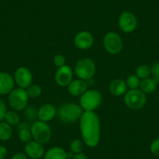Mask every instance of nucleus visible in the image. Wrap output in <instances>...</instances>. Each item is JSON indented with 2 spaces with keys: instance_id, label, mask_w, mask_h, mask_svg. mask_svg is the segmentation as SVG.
Segmentation results:
<instances>
[{
  "instance_id": "1",
  "label": "nucleus",
  "mask_w": 159,
  "mask_h": 159,
  "mask_svg": "<svg viewBox=\"0 0 159 159\" xmlns=\"http://www.w3.org/2000/svg\"><path fill=\"white\" fill-rule=\"evenodd\" d=\"M80 129L83 142L89 148H95L101 138V122L94 111H84L80 119Z\"/></svg>"
},
{
  "instance_id": "2",
  "label": "nucleus",
  "mask_w": 159,
  "mask_h": 159,
  "mask_svg": "<svg viewBox=\"0 0 159 159\" xmlns=\"http://www.w3.org/2000/svg\"><path fill=\"white\" fill-rule=\"evenodd\" d=\"M84 112L80 105L76 103H65L57 111V116L61 121L67 123H75L80 120Z\"/></svg>"
},
{
  "instance_id": "3",
  "label": "nucleus",
  "mask_w": 159,
  "mask_h": 159,
  "mask_svg": "<svg viewBox=\"0 0 159 159\" xmlns=\"http://www.w3.org/2000/svg\"><path fill=\"white\" fill-rule=\"evenodd\" d=\"M102 102V94L97 90H87L80 98V105L84 111H94Z\"/></svg>"
},
{
  "instance_id": "4",
  "label": "nucleus",
  "mask_w": 159,
  "mask_h": 159,
  "mask_svg": "<svg viewBox=\"0 0 159 159\" xmlns=\"http://www.w3.org/2000/svg\"><path fill=\"white\" fill-rule=\"evenodd\" d=\"M30 132L34 140L45 144L47 143L52 137V130L49 125L45 122L34 121L30 126Z\"/></svg>"
},
{
  "instance_id": "5",
  "label": "nucleus",
  "mask_w": 159,
  "mask_h": 159,
  "mask_svg": "<svg viewBox=\"0 0 159 159\" xmlns=\"http://www.w3.org/2000/svg\"><path fill=\"white\" fill-rule=\"evenodd\" d=\"M96 72V66L94 61L90 58H83L80 59L74 67V73L77 77L84 80L92 79Z\"/></svg>"
},
{
  "instance_id": "6",
  "label": "nucleus",
  "mask_w": 159,
  "mask_h": 159,
  "mask_svg": "<svg viewBox=\"0 0 159 159\" xmlns=\"http://www.w3.org/2000/svg\"><path fill=\"white\" fill-rule=\"evenodd\" d=\"M125 104L132 110H139L143 108L147 102L146 94L140 89L129 90L124 94Z\"/></svg>"
},
{
  "instance_id": "7",
  "label": "nucleus",
  "mask_w": 159,
  "mask_h": 159,
  "mask_svg": "<svg viewBox=\"0 0 159 159\" xmlns=\"http://www.w3.org/2000/svg\"><path fill=\"white\" fill-rule=\"evenodd\" d=\"M28 99L26 89L18 88L13 89L9 94V105L14 111H21L27 107Z\"/></svg>"
},
{
  "instance_id": "8",
  "label": "nucleus",
  "mask_w": 159,
  "mask_h": 159,
  "mask_svg": "<svg viewBox=\"0 0 159 159\" xmlns=\"http://www.w3.org/2000/svg\"><path fill=\"white\" fill-rule=\"evenodd\" d=\"M103 45L107 52L111 55H117L121 52L123 48V42L119 34L108 32L103 38Z\"/></svg>"
},
{
  "instance_id": "9",
  "label": "nucleus",
  "mask_w": 159,
  "mask_h": 159,
  "mask_svg": "<svg viewBox=\"0 0 159 159\" xmlns=\"http://www.w3.org/2000/svg\"><path fill=\"white\" fill-rule=\"evenodd\" d=\"M120 30L124 33H132L137 27V19L134 13L125 11L121 13L118 20Z\"/></svg>"
},
{
  "instance_id": "10",
  "label": "nucleus",
  "mask_w": 159,
  "mask_h": 159,
  "mask_svg": "<svg viewBox=\"0 0 159 159\" xmlns=\"http://www.w3.org/2000/svg\"><path fill=\"white\" fill-rule=\"evenodd\" d=\"M13 79L15 84H16L19 88L26 89L32 84L33 76L28 68L25 66H20L15 71Z\"/></svg>"
},
{
  "instance_id": "11",
  "label": "nucleus",
  "mask_w": 159,
  "mask_h": 159,
  "mask_svg": "<svg viewBox=\"0 0 159 159\" xmlns=\"http://www.w3.org/2000/svg\"><path fill=\"white\" fill-rule=\"evenodd\" d=\"M73 78V71L69 65H65L58 68L55 74L56 84L61 87H67L72 82Z\"/></svg>"
},
{
  "instance_id": "12",
  "label": "nucleus",
  "mask_w": 159,
  "mask_h": 159,
  "mask_svg": "<svg viewBox=\"0 0 159 159\" xmlns=\"http://www.w3.org/2000/svg\"><path fill=\"white\" fill-rule=\"evenodd\" d=\"M94 37L92 34L87 30L79 32L74 38V44L80 50L89 49L94 44Z\"/></svg>"
},
{
  "instance_id": "13",
  "label": "nucleus",
  "mask_w": 159,
  "mask_h": 159,
  "mask_svg": "<svg viewBox=\"0 0 159 159\" xmlns=\"http://www.w3.org/2000/svg\"><path fill=\"white\" fill-rule=\"evenodd\" d=\"M24 151L27 157L32 159H40L42 158L45 154V149L43 145L38 142L31 140L25 144Z\"/></svg>"
},
{
  "instance_id": "14",
  "label": "nucleus",
  "mask_w": 159,
  "mask_h": 159,
  "mask_svg": "<svg viewBox=\"0 0 159 159\" xmlns=\"http://www.w3.org/2000/svg\"><path fill=\"white\" fill-rule=\"evenodd\" d=\"M56 114H57V110L56 107L52 104L48 103L44 104L37 111L38 120L45 122V123H48L52 120Z\"/></svg>"
},
{
  "instance_id": "15",
  "label": "nucleus",
  "mask_w": 159,
  "mask_h": 159,
  "mask_svg": "<svg viewBox=\"0 0 159 159\" xmlns=\"http://www.w3.org/2000/svg\"><path fill=\"white\" fill-rule=\"evenodd\" d=\"M13 76L7 72H0V95L9 94L14 88Z\"/></svg>"
},
{
  "instance_id": "16",
  "label": "nucleus",
  "mask_w": 159,
  "mask_h": 159,
  "mask_svg": "<svg viewBox=\"0 0 159 159\" xmlns=\"http://www.w3.org/2000/svg\"><path fill=\"white\" fill-rule=\"evenodd\" d=\"M68 92L73 96H81L88 90V83L84 80H73L67 86Z\"/></svg>"
},
{
  "instance_id": "17",
  "label": "nucleus",
  "mask_w": 159,
  "mask_h": 159,
  "mask_svg": "<svg viewBox=\"0 0 159 159\" xmlns=\"http://www.w3.org/2000/svg\"><path fill=\"white\" fill-rule=\"evenodd\" d=\"M127 85L126 81L122 79H115L110 83L109 91L115 96H122L127 91Z\"/></svg>"
},
{
  "instance_id": "18",
  "label": "nucleus",
  "mask_w": 159,
  "mask_h": 159,
  "mask_svg": "<svg viewBox=\"0 0 159 159\" xmlns=\"http://www.w3.org/2000/svg\"><path fill=\"white\" fill-rule=\"evenodd\" d=\"M17 126L18 136H19L20 140L25 143L31 141L32 134L30 132V126L27 123H19Z\"/></svg>"
},
{
  "instance_id": "19",
  "label": "nucleus",
  "mask_w": 159,
  "mask_h": 159,
  "mask_svg": "<svg viewBox=\"0 0 159 159\" xmlns=\"http://www.w3.org/2000/svg\"><path fill=\"white\" fill-rule=\"evenodd\" d=\"M67 153L60 147L52 148L45 154V159H67Z\"/></svg>"
},
{
  "instance_id": "20",
  "label": "nucleus",
  "mask_w": 159,
  "mask_h": 159,
  "mask_svg": "<svg viewBox=\"0 0 159 159\" xmlns=\"http://www.w3.org/2000/svg\"><path fill=\"white\" fill-rule=\"evenodd\" d=\"M157 84L154 81L153 78L148 77L145 79L141 80L140 84V90L143 91L145 94H151L154 92L157 88Z\"/></svg>"
},
{
  "instance_id": "21",
  "label": "nucleus",
  "mask_w": 159,
  "mask_h": 159,
  "mask_svg": "<svg viewBox=\"0 0 159 159\" xmlns=\"http://www.w3.org/2000/svg\"><path fill=\"white\" fill-rule=\"evenodd\" d=\"M13 128L7 122H0V140L7 141L12 137Z\"/></svg>"
},
{
  "instance_id": "22",
  "label": "nucleus",
  "mask_w": 159,
  "mask_h": 159,
  "mask_svg": "<svg viewBox=\"0 0 159 159\" xmlns=\"http://www.w3.org/2000/svg\"><path fill=\"white\" fill-rule=\"evenodd\" d=\"M5 122H7L10 126H18L20 121V116L16 111H7L5 115Z\"/></svg>"
},
{
  "instance_id": "23",
  "label": "nucleus",
  "mask_w": 159,
  "mask_h": 159,
  "mask_svg": "<svg viewBox=\"0 0 159 159\" xmlns=\"http://www.w3.org/2000/svg\"><path fill=\"white\" fill-rule=\"evenodd\" d=\"M26 91L30 98H38L42 93V88L38 84H31L26 88Z\"/></svg>"
},
{
  "instance_id": "24",
  "label": "nucleus",
  "mask_w": 159,
  "mask_h": 159,
  "mask_svg": "<svg viewBox=\"0 0 159 159\" xmlns=\"http://www.w3.org/2000/svg\"><path fill=\"white\" fill-rule=\"evenodd\" d=\"M136 75L140 78V80L145 79L149 77L151 75V68L150 66L143 64L139 66L136 70Z\"/></svg>"
},
{
  "instance_id": "25",
  "label": "nucleus",
  "mask_w": 159,
  "mask_h": 159,
  "mask_svg": "<svg viewBox=\"0 0 159 159\" xmlns=\"http://www.w3.org/2000/svg\"><path fill=\"white\" fill-rule=\"evenodd\" d=\"M140 81L141 80L137 76V75H129L126 78V84L127 85V88H129L130 90L138 89L140 88Z\"/></svg>"
},
{
  "instance_id": "26",
  "label": "nucleus",
  "mask_w": 159,
  "mask_h": 159,
  "mask_svg": "<svg viewBox=\"0 0 159 159\" xmlns=\"http://www.w3.org/2000/svg\"><path fill=\"white\" fill-rule=\"evenodd\" d=\"M70 151L73 154H78L81 153L84 150V143L80 139H74L71 141L70 144Z\"/></svg>"
},
{
  "instance_id": "27",
  "label": "nucleus",
  "mask_w": 159,
  "mask_h": 159,
  "mask_svg": "<svg viewBox=\"0 0 159 159\" xmlns=\"http://www.w3.org/2000/svg\"><path fill=\"white\" fill-rule=\"evenodd\" d=\"M24 109H25V112H24V114H25V116L26 118H27V120H29V121H34L35 119L38 118V115H37L36 110H35L33 107L30 106V107H27V108L26 107Z\"/></svg>"
},
{
  "instance_id": "28",
  "label": "nucleus",
  "mask_w": 159,
  "mask_h": 159,
  "mask_svg": "<svg viewBox=\"0 0 159 159\" xmlns=\"http://www.w3.org/2000/svg\"><path fill=\"white\" fill-rule=\"evenodd\" d=\"M53 63H54V65L56 66V67H58V68L66 65V64L65 56H62V55L61 54H57L56 56H55L54 58H53Z\"/></svg>"
},
{
  "instance_id": "29",
  "label": "nucleus",
  "mask_w": 159,
  "mask_h": 159,
  "mask_svg": "<svg viewBox=\"0 0 159 159\" xmlns=\"http://www.w3.org/2000/svg\"><path fill=\"white\" fill-rule=\"evenodd\" d=\"M151 76L157 84L159 83V62H155L151 66Z\"/></svg>"
},
{
  "instance_id": "30",
  "label": "nucleus",
  "mask_w": 159,
  "mask_h": 159,
  "mask_svg": "<svg viewBox=\"0 0 159 159\" xmlns=\"http://www.w3.org/2000/svg\"><path fill=\"white\" fill-rule=\"evenodd\" d=\"M150 151L154 155L159 157V137L156 138L151 142L150 145Z\"/></svg>"
},
{
  "instance_id": "31",
  "label": "nucleus",
  "mask_w": 159,
  "mask_h": 159,
  "mask_svg": "<svg viewBox=\"0 0 159 159\" xmlns=\"http://www.w3.org/2000/svg\"><path fill=\"white\" fill-rule=\"evenodd\" d=\"M7 111V109L6 104L4 103V102L2 99L0 98V122L2 121V119H4Z\"/></svg>"
},
{
  "instance_id": "32",
  "label": "nucleus",
  "mask_w": 159,
  "mask_h": 159,
  "mask_svg": "<svg viewBox=\"0 0 159 159\" xmlns=\"http://www.w3.org/2000/svg\"><path fill=\"white\" fill-rule=\"evenodd\" d=\"M8 151L6 147L0 145V159H5L7 157Z\"/></svg>"
},
{
  "instance_id": "33",
  "label": "nucleus",
  "mask_w": 159,
  "mask_h": 159,
  "mask_svg": "<svg viewBox=\"0 0 159 159\" xmlns=\"http://www.w3.org/2000/svg\"><path fill=\"white\" fill-rule=\"evenodd\" d=\"M11 159H27V155L26 153L17 152L12 157Z\"/></svg>"
},
{
  "instance_id": "34",
  "label": "nucleus",
  "mask_w": 159,
  "mask_h": 159,
  "mask_svg": "<svg viewBox=\"0 0 159 159\" xmlns=\"http://www.w3.org/2000/svg\"><path fill=\"white\" fill-rule=\"evenodd\" d=\"M71 159H88V157H87V156L81 152L78 153V154H75Z\"/></svg>"
},
{
  "instance_id": "35",
  "label": "nucleus",
  "mask_w": 159,
  "mask_h": 159,
  "mask_svg": "<svg viewBox=\"0 0 159 159\" xmlns=\"http://www.w3.org/2000/svg\"><path fill=\"white\" fill-rule=\"evenodd\" d=\"M158 100H159V96H158Z\"/></svg>"
}]
</instances>
